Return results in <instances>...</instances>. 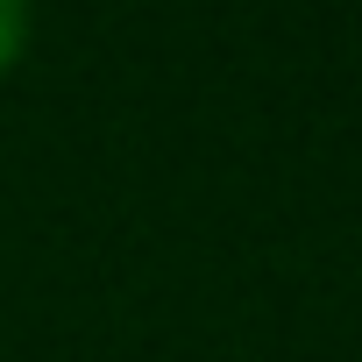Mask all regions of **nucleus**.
Segmentation results:
<instances>
[{"label":"nucleus","mask_w":362,"mask_h":362,"mask_svg":"<svg viewBox=\"0 0 362 362\" xmlns=\"http://www.w3.org/2000/svg\"><path fill=\"white\" fill-rule=\"evenodd\" d=\"M29 43H36V15L22 8V0H0V78H15V71H22Z\"/></svg>","instance_id":"nucleus-1"}]
</instances>
